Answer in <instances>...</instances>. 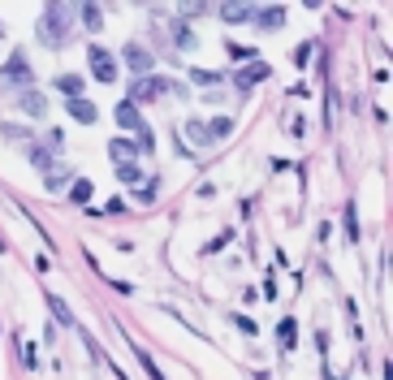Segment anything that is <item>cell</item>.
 Here are the masks:
<instances>
[{"instance_id": "15", "label": "cell", "mask_w": 393, "mask_h": 380, "mask_svg": "<svg viewBox=\"0 0 393 380\" xmlns=\"http://www.w3.org/2000/svg\"><path fill=\"white\" fill-rule=\"evenodd\" d=\"M22 108H26L31 117H43V113H48V104H43L39 91H22Z\"/></svg>"}, {"instance_id": "19", "label": "cell", "mask_w": 393, "mask_h": 380, "mask_svg": "<svg viewBox=\"0 0 393 380\" xmlns=\"http://www.w3.org/2000/svg\"><path fill=\"white\" fill-rule=\"evenodd\" d=\"M190 82H199V87H212V82H225V74H216V70H195V74H190Z\"/></svg>"}, {"instance_id": "13", "label": "cell", "mask_w": 393, "mask_h": 380, "mask_svg": "<svg viewBox=\"0 0 393 380\" xmlns=\"http://www.w3.org/2000/svg\"><path fill=\"white\" fill-rule=\"evenodd\" d=\"M182 134H186L195 147H208V143H212V134H208V126H203V121H186V126H182Z\"/></svg>"}, {"instance_id": "18", "label": "cell", "mask_w": 393, "mask_h": 380, "mask_svg": "<svg viewBox=\"0 0 393 380\" xmlns=\"http://www.w3.org/2000/svg\"><path fill=\"white\" fill-rule=\"evenodd\" d=\"M48 307H52V315H56V320H61V324H74V315H70V307H65L61 298H56V294H48Z\"/></svg>"}, {"instance_id": "11", "label": "cell", "mask_w": 393, "mask_h": 380, "mask_svg": "<svg viewBox=\"0 0 393 380\" xmlns=\"http://www.w3.org/2000/svg\"><path fill=\"white\" fill-rule=\"evenodd\" d=\"M108 151H112V160H117V165H126V160H134V156H139L134 139H112V143H108Z\"/></svg>"}, {"instance_id": "29", "label": "cell", "mask_w": 393, "mask_h": 380, "mask_svg": "<svg viewBox=\"0 0 393 380\" xmlns=\"http://www.w3.org/2000/svg\"><path fill=\"white\" fill-rule=\"evenodd\" d=\"M234 324H238V329H242V333H255V329H259V324H255V320H247V315H238Z\"/></svg>"}, {"instance_id": "20", "label": "cell", "mask_w": 393, "mask_h": 380, "mask_svg": "<svg viewBox=\"0 0 393 380\" xmlns=\"http://www.w3.org/2000/svg\"><path fill=\"white\" fill-rule=\"evenodd\" d=\"M82 22H87L91 31H99V26H104V18H99V5H82Z\"/></svg>"}, {"instance_id": "10", "label": "cell", "mask_w": 393, "mask_h": 380, "mask_svg": "<svg viewBox=\"0 0 393 380\" xmlns=\"http://www.w3.org/2000/svg\"><path fill=\"white\" fill-rule=\"evenodd\" d=\"M82 87H87V82H82L78 74H61V78H56V91H61L65 99H82Z\"/></svg>"}, {"instance_id": "23", "label": "cell", "mask_w": 393, "mask_h": 380, "mask_svg": "<svg viewBox=\"0 0 393 380\" xmlns=\"http://www.w3.org/2000/svg\"><path fill=\"white\" fill-rule=\"evenodd\" d=\"M276 333H281V346L290 350V346H294V320H281V329H276Z\"/></svg>"}, {"instance_id": "26", "label": "cell", "mask_w": 393, "mask_h": 380, "mask_svg": "<svg viewBox=\"0 0 393 380\" xmlns=\"http://www.w3.org/2000/svg\"><path fill=\"white\" fill-rule=\"evenodd\" d=\"M311 48H316V43H298V48H294V61H298V65L311 61Z\"/></svg>"}, {"instance_id": "14", "label": "cell", "mask_w": 393, "mask_h": 380, "mask_svg": "<svg viewBox=\"0 0 393 380\" xmlns=\"http://www.w3.org/2000/svg\"><path fill=\"white\" fill-rule=\"evenodd\" d=\"M117 182L122 186H139L143 182V169L134 165V160H126V165H117Z\"/></svg>"}, {"instance_id": "9", "label": "cell", "mask_w": 393, "mask_h": 380, "mask_svg": "<svg viewBox=\"0 0 393 380\" xmlns=\"http://www.w3.org/2000/svg\"><path fill=\"white\" fill-rule=\"evenodd\" d=\"M117 126H122V130H130V134H139V130H143V117H139V108H134V104H126V99L117 104Z\"/></svg>"}, {"instance_id": "25", "label": "cell", "mask_w": 393, "mask_h": 380, "mask_svg": "<svg viewBox=\"0 0 393 380\" xmlns=\"http://www.w3.org/2000/svg\"><path fill=\"white\" fill-rule=\"evenodd\" d=\"M346 234H350V242L359 238V221H355V203H346Z\"/></svg>"}, {"instance_id": "3", "label": "cell", "mask_w": 393, "mask_h": 380, "mask_svg": "<svg viewBox=\"0 0 393 380\" xmlns=\"http://www.w3.org/2000/svg\"><path fill=\"white\" fill-rule=\"evenodd\" d=\"M160 95H164V78L147 74V78L130 82V99H126V104H147V99H160Z\"/></svg>"}, {"instance_id": "6", "label": "cell", "mask_w": 393, "mask_h": 380, "mask_svg": "<svg viewBox=\"0 0 393 380\" xmlns=\"http://www.w3.org/2000/svg\"><path fill=\"white\" fill-rule=\"evenodd\" d=\"M0 78H5V82H31L26 52H9V61H5V70H0Z\"/></svg>"}, {"instance_id": "7", "label": "cell", "mask_w": 393, "mask_h": 380, "mask_svg": "<svg viewBox=\"0 0 393 380\" xmlns=\"http://www.w3.org/2000/svg\"><path fill=\"white\" fill-rule=\"evenodd\" d=\"M251 22H255L259 31H281V26H286V9H281V5H268V9H251Z\"/></svg>"}, {"instance_id": "28", "label": "cell", "mask_w": 393, "mask_h": 380, "mask_svg": "<svg viewBox=\"0 0 393 380\" xmlns=\"http://www.w3.org/2000/svg\"><path fill=\"white\" fill-rule=\"evenodd\" d=\"M139 359H143V367H147V371H151V380H164V371H160V367H156V359H151V354H139Z\"/></svg>"}, {"instance_id": "2", "label": "cell", "mask_w": 393, "mask_h": 380, "mask_svg": "<svg viewBox=\"0 0 393 380\" xmlns=\"http://www.w3.org/2000/svg\"><path fill=\"white\" fill-rule=\"evenodd\" d=\"M87 61H91L95 82H117V61L108 57V48H91V52H87Z\"/></svg>"}, {"instance_id": "21", "label": "cell", "mask_w": 393, "mask_h": 380, "mask_svg": "<svg viewBox=\"0 0 393 380\" xmlns=\"http://www.w3.org/2000/svg\"><path fill=\"white\" fill-rule=\"evenodd\" d=\"M230 130H234V121H230V117H216V121L208 126V134H212V139H225Z\"/></svg>"}, {"instance_id": "22", "label": "cell", "mask_w": 393, "mask_h": 380, "mask_svg": "<svg viewBox=\"0 0 393 380\" xmlns=\"http://www.w3.org/2000/svg\"><path fill=\"white\" fill-rule=\"evenodd\" d=\"M65 182H70V173H65V169H61V173H56V169H48V178H43V186H48V190H61Z\"/></svg>"}, {"instance_id": "1", "label": "cell", "mask_w": 393, "mask_h": 380, "mask_svg": "<svg viewBox=\"0 0 393 380\" xmlns=\"http://www.w3.org/2000/svg\"><path fill=\"white\" fill-rule=\"evenodd\" d=\"M65 35H70V18H65V9H61V5H48V9L39 13V39H43L48 48H61Z\"/></svg>"}, {"instance_id": "16", "label": "cell", "mask_w": 393, "mask_h": 380, "mask_svg": "<svg viewBox=\"0 0 393 380\" xmlns=\"http://www.w3.org/2000/svg\"><path fill=\"white\" fill-rule=\"evenodd\" d=\"M220 18L234 22V26H238V22H251V5H220Z\"/></svg>"}, {"instance_id": "24", "label": "cell", "mask_w": 393, "mask_h": 380, "mask_svg": "<svg viewBox=\"0 0 393 380\" xmlns=\"http://www.w3.org/2000/svg\"><path fill=\"white\" fill-rule=\"evenodd\" d=\"M230 57H234V61H251L255 48H247V43H230Z\"/></svg>"}, {"instance_id": "17", "label": "cell", "mask_w": 393, "mask_h": 380, "mask_svg": "<svg viewBox=\"0 0 393 380\" xmlns=\"http://www.w3.org/2000/svg\"><path fill=\"white\" fill-rule=\"evenodd\" d=\"M91 190H95V186H91L87 178H74V186H70V199H74V203H91Z\"/></svg>"}, {"instance_id": "8", "label": "cell", "mask_w": 393, "mask_h": 380, "mask_svg": "<svg viewBox=\"0 0 393 380\" xmlns=\"http://www.w3.org/2000/svg\"><path fill=\"white\" fill-rule=\"evenodd\" d=\"M70 117H74L78 126H95V121H99V108H95L91 99H70Z\"/></svg>"}, {"instance_id": "4", "label": "cell", "mask_w": 393, "mask_h": 380, "mask_svg": "<svg viewBox=\"0 0 393 380\" xmlns=\"http://www.w3.org/2000/svg\"><path fill=\"white\" fill-rule=\"evenodd\" d=\"M264 78H272V65H268V61H251V65L234 70V87H242V91H251V87L264 82Z\"/></svg>"}, {"instance_id": "5", "label": "cell", "mask_w": 393, "mask_h": 380, "mask_svg": "<svg viewBox=\"0 0 393 380\" xmlns=\"http://www.w3.org/2000/svg\"><path fill=\"white\" fill-rule=\"evenodd\" d=\"M122 61H126L134 74H143V78H147V74H151V65H156V57H151L147 48H139V43H126V48H122Z\"/></svg>"}, {"instance_id": "12", "label": "cell", "mask_w": 393, "mask_h": 380, "mask_svg": "<svg viewBox=\"0 0 393 380\" xmlns=\"http://www.w3.org/2000/svg\"><path fill=\"white\" fill-rule=\"evenodd\" d=\"M26 160H31V165H35V169H43V173L52 169V151H48L43 143H31V147H26Z\"/></svg>"}, {"instance_id": "27", "label": "cell", "mask_w": 393, "mask_h": 380, "mask_svg": "<svg viewBox=\"0 0 393 380\" xmlns=\"http://www.w3.org/2000/svg\"><path fill=\"white\" fill-rule=\"evenodd\" d=\"M173 35H178V48H195V35H190V31H186V26H178V31H173Z\"/></svg>"}]
</instances>
